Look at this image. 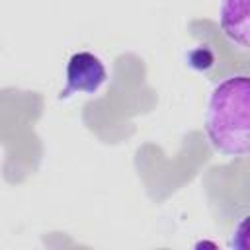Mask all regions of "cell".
<instances>
[{"mask_svg":"<svg viewBox=\"0 0 250 250\" xmlns=\"http://www.w3.org/2000/svg\"><path fill=\"white\" fill-rule=\"evenodd\" d=\"M205 135L221 156L250 158V72H230L213 86L205 107Z\"/></svg>","mask_w":250,"mask_h":250,"instance_id":"cell-1","label":"cell"},{"mask_svg":"<svg viewBox=\"0 0 250 250\" xmlns=\"http://www.w3.org/2000/svg\"><path fill=\"white\" fill-rule=\"evenodd\" d=\"M105 82H107V68L104 61L90 51H78L66 62V84L61 90L59 98L68 100L76 94L92 96L98 94Z\"/></svg>","mask_w":250,"mask_h":250,"instance_id":"cell-2","label":"cell"},{"mask_svg":"<svg viewBox=\"0 0 250 250\" xmlns=\"http://www.w3.org/2000/svg\"><path fill=\"white\" fill-rule=\"evenodd\" d=\"M223 35L240 49H250V0H227L219 6Z\"/></svg>","mask_w":250,"mask_h":250,"instance_id":"cell-3","label":"cell"},{"mask_svg":"<svg viewBox=\"0 0 250 250\" xmlns=\"http://www.w3.org/2000/svg\"><path fill=\"white\" fill-rule=\"evenodd\" d=\"M229 250H250V213L242 215L229 236Z\"/></svg>","mask_w":250,"mask_h":250,"instance_id":"cell-4","label":"cell"},{"mask_svg":"<svg viewBox=\"0 0 250 250\" xmlns=\"http://www.w3.org/2000/svg\"><path fill=\"white\" fill-rule=\"evenodd\" d=\"M201 244H203V250H217V246H215V242H211V240H201ZM193 250H201V246H199V242L195 244V248Z\"/></svg>","mask_w":250,"mask_h":250,"instance_id":"cell-5","label":"cell"}]
</instances>
